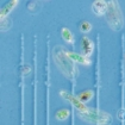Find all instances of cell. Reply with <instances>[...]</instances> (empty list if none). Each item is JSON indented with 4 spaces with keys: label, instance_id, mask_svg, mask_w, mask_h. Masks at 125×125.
Returning a JSON list of instances; mask_svg holds the SVG:
<instances>
[{
    "label": "cell",
    "instance_id": "cell-16",
    "mask_svg": "<svg viewBox=\"0 0 125 125\" xmlns=\"http://www.w3.org/2000/svg\"><path fill=\"white\" fill-rule=\"evenodd\" d=\"M21 72H23L24 75H28V74H30V72H31V68H30V66H24V67L21 68Z\"/></svg>",
    "mask_w": 125,
    "mask_h": 125
},
{
    "label": "cell",
    "instance_id": "cell-5",
    "mask_svg": "<svg viewBox=\"0 0 125 125\" xmlns=\"http://www.w3.org/2000/svg\"><path fill=\"white\" fill-rule=\"evenodd\" d=\"M107 7H108V1H105V0H95L92 2V11L94 14L99 17L105 16L107 12Z\"/></svg>",
    "mask_w": 125,
    "mask_h": 125
},
{
    "label": "cell",
    "instance_id": "cell-9",
    "mask_svg": "<svg viewBox=\"0 0 125 125\" xmlns=\"http://www.w3.org/2000/svg\"><path fill=\"white\" fill-rule=\"evenodd\" d=\"M61 36H62V38L64 39L66 43H68L69 45H74V43H75L74 35L72 33V31L68 28H62L61 29Z\"/></svg>",
    "mask_w": 125,
    "mask_h": 125
},
{
    "label": "cell",
    "instance_id": "cell-12",
    "mask_svg": "<svg viewBox=\"0 0 125 125\" xmlns=\"http://www.w3.org/2000/svg\"><path fill=\"white\" fill-rule=\"evenodd\" d=\"M79 28H80V31H81V32L87 33V32H89V31L92 30V24H91L89 21H87V20H82V21L80 23Z\"/></svg>",
    "mask_w": 125,
    "mask_h": 125
},
{
    "label": "cell",
    "instance_id": "cell-13",
    "mask_svg": "<svg viewBox=\"0 0 125 125\" xmlns=\"http://www.w3.org/2000/svg\"><path fill=\"white\" fill-rule=\"evenodd\" d=\"M41 5H42L41 1H31V2H29V5H28V9L31 12H37L41 9Z\"/></svg>",
    "mask_w": 125,
    "mask_h": 125
},
{
    "label": "cell",
    "instance_id": "cell-6",
    "mask_svg": "<svg viewBox=\"0 0 125 125\" xmlns=\"http://www.w3.org/2000/svg\"><path fill=\"white\" fill-rule=\"evenodd\" d=\"M93 49H94V44H93L92 39L88 38L87 36H83L81 38V51H82V55L89 57L92 55V52H93Z\"/></svg>",
    "mask_w": 125,
    "mask_h": 125
},
{
    "label": "cell",
    "instance_id": "cell-4",
    "mask_svg": "<svg viewBox=\"0 0 125 125\" xmlns=\"http://www.w3.org/2000/svg\"><path fill=\"white\" fill-rule=\"evenodd\" d=\"M60 94H61V96H62L64 100H67L68 103H70L72 105L74 106L79 112H85V111L88 110V107H87L83 103H81V101L77 99V96L73 95V94H70V93H68L67 91H61Z\"/></svg>",
    "mask_w": 125,
    "mask_h": 125
},
{
    "label": "cell",
    "instance_id": "cell-7",
    "mask_svg": "<svg viewBox=\"0 0 125 125\" xmlns=\"http://www.w3.org/2000/svg\"><path fill=\"white\" fill-rule=\"evenodd\" d=\"M67 55L72 58L74 62H77V63H80V64L89 66V64L92 63V61H91V58H89V57H87V56L82 55V54H77V52H75V51L67 50Z\"/></svg>",
    "mask_w": 125,
    "mask_h": 125
},
{
    "label": "cell",
    "instance_id": "cell-15",
    "mask_svg": "<svg viewBox=\"0 0 125 125\" xmlns=\"http://www.w3.org/2000/svg\"><path fill=\"white\" fill-rule=\"evenodd\" d=\"M117 118L119 119V120H125V108H120L119 111H118V113H117Z\"/></svg>",
    "mask_w": 125,
    "mask_h": 125
},
{
    "label": "cell",
    "instance_id": "cell-10",
    "mask_svg": "<svg viewBox=\"0 0 125 125\" xmlns=\"http://www.w3.org/2000/svg\"><path fill=\"white\" fill-rule=\"evenodd\" d=\"M94 95V93H93V91H91V89H87V91H82L81 93H79L77 94V99L81 101V103H88L92 98Z\"/></svg>",
    "mask_w": 125,
    "mask_h": 125
},
{
    "label": "cell",
    "instance_id": "cell-2",
    "mask_svg": "<svg viewBox=\"0 0 125 125\" xmlns=\"http://www.w3.org/2000/svg\"><path fill=\"white\" fill-rule=\"evenodd\" d=\"M77 115L80 119H82L86 123L95 125H111L112 123V115L107 113L106 111L103 110H98V108H89L85 112H79Z\"/></svg>",
    "mask_w": 125,
    "mask_h": 125
},
{
    "label": "cell",
    "instance_id": "cell-11",
    "mask_svg": "<svg viewBox=\"0 0 125 125\" xmlns=\"http://www.w3.org/2000/svg\"><path fill=\"white\" fill-rule=\"evenodd\" d=\"M69 115H70V111L68 108H61L55 113V118L60 122H63V120L69 118Z\"/></svg>",
    "mask_w": 125,
    "mask_h": 125
},
{
    "label": "cell",
    "instance_id": "cell-1",
    "mask_svg": "<svg viewBox=\"0 0 125 125\" xmlns=\"http://www.w3.org/2000/svg\"><path fill=\"white\" fill-rule=\"evenodd\" d=\"M52 58L56 67L61 70V73L70 81L75 82V79L79 74V69L75 62L67 55V50L62 45L55 47L52 50Z\"/></svg>",
    "mask_w": 125,
    "mask_h": 125
},
{
    "label": "cell",
    "instance_id": "cell-14",
    "mask_svg": "<svg viewBox=\"0 0 125 125\" xmlns=\"http://www.w3.org/2000/svg\"><path fill=\"white\" fill-rule=\"evenodd\" d=\"M12 26V20L10 18L1 19V31H7Z\"/></svg>",
    "mask_w": 125,
    "mask_h": 125
},
{
    "label": "cell",
    "instance_id": "cell-8",
    "mask_svg": "<svg viewBox=\"0 0 125 125\" xmlns=\"http://www.w3.org/2000/svg\"><path fill=\"white\" fill-rule=\"evenodd\" d=\"M17 4H18V1H17V0H11V1H7V2H6V5H5L4 7H1V11H0V17H1V19L7 18V14H9L11 11L14 9V6H16Z\"/></svg>",
    "mask_w": 125,
    "mask_h": 125
},
{
    "label": "cell",
    "instance_id": "cell-3",
    "mask_svg": "<svg viewBox=\"0 0 125 125\" xmlns=\"http://www.w3.org/2000/svg\"><path fill=\"white\" fill-rule=\"evenodd\" d=\"M106 20L107 24L110 25V28L112 30H120L124 25V17L122 10L119 7V2L111 0L108 1V7H107V12H106Z\"/></svg>",
    "mask_w": 125,
    "mask_h": 125
}]
</instances>
